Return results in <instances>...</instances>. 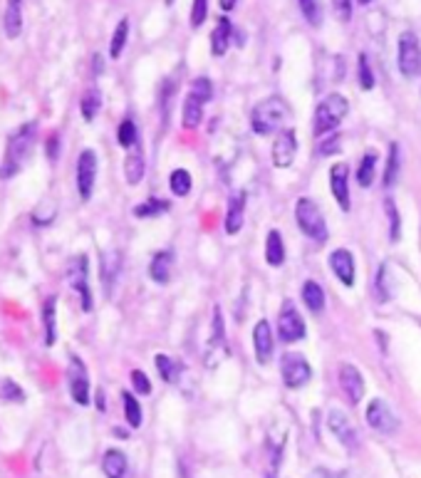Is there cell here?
Listing matches in <instances>:
<instances>
[{
  "label": "cell",
  "mask_w": 421,
  "mask_h": 478,
  "mask_svg": "<svg viewBox=\"0 0 421 478\" xmlns=\"http://www.w3.org/2000/svg\"><path fill=\"white\" fill-rule=\"evenodd\" d=\"M35 137H37V121H25L18 129H13L11 137H8V147H6V157H3V166H0V176L3 179H13L22 171V166L27 164L35 147Z\"/></svg>",
  "instance_id": "cell-1"
},
{
  "label": "cell",
  "mask_w": 421,
  "mask_h": 478,
  "mask_svg": "<svg viewBox=\"0 0 421 478\" xmlns=\"http://www.w3.org/2000/svg\"><path fill=\"white\" fill-rule=\"evenodd\" d=\"M290 119V107L280 97H265L263 102L253 107L250 112V129L258 137H268L283 129V124Z\"/></svg>",
  "instance_id": "cell-2"
},
{
  "label": "cell",
  "mask_w": 421,
  "mask_h": 478,
  "mask_svg": "<svg viewBox=\"0 0 421 478\" xmlns=\"http://www.w3.org/2000/svg\"><path fill=\"white\" fill-rule=\"evenodd\" d=\"M347 114H349L347 97L340 95V92H332V95H327L325 100L317 102L315 119H312V132L322 139L325 134L335 132L337 126H340V121H342Z\"/></svg>",
  "instance_id": "cell-3"
},
{
  "label": "cell",
  "mask_w": 421,
  "mask_h": 478,
  "mask_svg": "<svg viewBox=\"0 0 421 478\" xmlns=\"http://www.w3.org/2000/svg\"><path fill=\"white\" fill-rule=\"evenodd\" d=\"M295 223L315 243H325L327 236H330V233H327L325 213H322V208L317 206V201L307 199V196L298 199V204H295Z\"/></svg>",
  "instance_id": "cell-4"
},
{
  "label": "cell",
  "mask_w": 421,
  "mask_h": 478,
  "mask_svg": "<svg viewBox=\"0 0 421 478\" xmlns=\"http://www.w3.org/2000/svg\"><path fill=\"white\" fill-rule=\"evenodd\" d=\"M396 67L406 79L419 77L421 72V42L416 32L404 30L396 42Z\"/></svg>",
  "instance_id": "cell-5"
},
{
  "label": "cell",
  "mask_w": 421,
  "mask_h": 478,
  "mask_svg": "<svg viewBox=\"0 0 421 478\" xmlns=\"http://www.w3.org/2000/svg\"><path fill=\"white\" fill-rule=\"evenodd\" d=\"M67 280L72 285V290L79 295V303H82V312H92L95 307V300H92V288H90V258L87 255H77L69 263L67 270Z\"/></svg>",
  "instance_id": "cell-6"
},
{
  "label": "cell",
  "mask_w": 421,
  "mask_h": 478,
  "mask_svg": "<svg viewBox=\"0 0 421 478\" xmlns=\"http://www.w3.org/2000/svg\"><path fill=\"white\" fill-rule=\"evenodd\" d=\"M280 377L288 389H300L310 382L312 367L300 352H285L280 359Z\"/></svg>",
  "instance_id": "cell-7"
},
{
  "label": "cell",
  "mask_w": 421,
  "mask_h": 478,
  "mask_svg": "<svg viewBox=\"0 0 421 478\" xmlns=\"http://www.w3.org/2000/svg\"><path fill=\"white\" fill-rule=\"evenodd\" d=\"M364 416H367V424L372 426L374 431H379V434H396L401 426L399 416L394 414V409H392V404L387 399H382V397H377V399H372L367 404V411H364Z\"/></svg>",
  "instance_id": "cell-8"
},
{
  "label": "cell",
  "mask_w": 421,
  "mask_h": 478,
  "mask_svg": "<svg viewBox=\"0 0 421 478\" xmlns=\"http://www.w3.org/2000/svg\"><path fill=\"white\" fill-rule=\"evenodd\" d=\"M67 384H69V397L77 401L79 406H87L92 399L90 392V374H87V364L72 354L69 357V367H67Z\"/></svg>",
  "instance_id": "cell-9"
},
{
  "label": "cell",
  "mask_w": 421,
  "mask_h": 478,
  "mask_svg": "<svg viewBox=\"0 0 421 478\" xmlns=\"http://www.w3.org/2000/svg\"><path fill=\"white\" fill-rule=\"evenodd\" d=\"M278 335H280V340L288 342V345L305 340V335H307L305 320H302V315L298 312V307H295L290 300H285L283 310H280V315H278Z\"/></svg>",
  "instance_id": "cell-10"
},
{
  "label": "cell",
  "mask_w": 421,
  "mask_h": 478,
  "mask_svg": "<svg viewBox=\"0 0 421 478\" xmlns=\"http://www.w3.org/2000/svg\"><path fill=\"white\" fill-rule=\"evenodd\" d=\"M97 184V154L92 149H82L77 159V194L82 201L92 199Z\"/></svg>",
  "instance_id": "cell-11"
},
{
  "label": "cell",
  "mask_w": 421,
  "mask_h": 478,
  "mask_svg": "<svg viewBox=\"0 0 421 478\" xmlns=\"http://www.w3.org/2000/svg\"><path fill=\"white\" fill-rule=\"evenodd\" d=\"M337 382H340V387H342V392H345V397H347L349 404H359V401H362L364 377L354 364H349V362L340 364V367H337Z\"/></svg>",
  "instance_id": "cell-12"
},
{
  "label": "cell",
  "mask_w": 421,
  "mask_h": 478,
  "mask_svg": "<svg viewBox=\"0 0 421 478\" xmlns=\"http://www.w3.org/2000/svg\"><path fill=\"white\" fill-rule=\"evenodd\" d=\"M330 191L332 199L337 201V206L347 213L352 208V199H349V166L345 161H337L330 168Z\"/></svg>",
  "instance_id": "cell-13"
},
{
  "label": "cell",
  "mask_w": 421,
  "mask_h": 478,
  "mask_svg": "<svg viewBox=\"0 0 421 478\" xmlns=\"http://www.w3.org/2000/svg\"><path fill=\"white\" fill-rule=\"evenodd\" d=\"M330 270L342 285L352 288L357 280V265H354V255L349 248H335L330 253Z\"/></svg>",
  "instance_id": "cell-14"
},
{
  "label": "cell",
  "mask_w": 421,
  "mask_h": 478,
  "mask_svg": "<svg viewBox=\"0 0 421 478\" xmlns=\"http://www.w3.org/2000/svg\"><path fill=\"white\" fill-rule=\"evenodd\" d=\"M327 426H330V431L335 434V439L340 444H342L347 451H354L357 449V431H354L352 421H349V416L345 414V411L340 409H332L330 414H327Z\"/></svg>",
  "instance_id": "cell-15"
},
{
  "label": "cell",
  "mask_w": 421,
  "mask_h": 478,
  "mask_svg": "<svg viewBox=\"0 0 421 478\" xmlns=\"http://www.w3.org/2000/svg\"><path fill=\"white\" fill-rule=\"evenodd\" d=\"M295 154H298V137L293 129H285L275 137L273 149H270V159H273L275 168H288L293 166Z\"/></svg>",
  "instance_id": "cell-16"
},
{
  "label": "cell",
  "mask_w": 421,
  "mask_h": 478,
  "mask_svg": "<svg viewBox=\"0 0 421 478\" xmlns=\"http://www.w3.org/2000/svg\"><path fill=\"white\" fill-rule=\"evenodd\" d=\"M253 350H255V362L258 364H268L273 359L275 340L268 320H258L253 327Z\"/></svg>",
  "instance_id": "cell-17"
},
{
  "label": "cell",
  "mask_w": 421,
  "mask_h": 478,
  "mask_svg": "<svg viewBox=\"0 0 421 478\" xmlns=\"http://www.w3.org/2000/svg\"><path fill=\"white\" fill-rule=\"evenodd\" d=\"M246 191H233L231 199H228L226 218H223V228H226L228 236L241 233L243 221H246Z\"/></svg>",
  "instance_id": "cell-18"
},
{
  "label": "cell",
  "mask_w": 421,
  "mask_h": 478,
  "mask_svg": "<svg viewBox=\"0 0 421 478\" xmlns=\"http://www.w3.org/2000/svg\"><path fill=\"white\" fill-rule=\"evenodd\" d=\"M119 273H121V255L116 251H105L100 255V278H102V285H105L107 295H112V290H114L116 280H119Z\"/></svg>",
  "instance_id": "cell-19"
},
{
  "label": "cell",
  "mask_w": 421,
  "mask_h": 478,
  "mask_svg": "<svg viewBox=\"0 0 421 478\" xmlns=\"http://www.w3.org/2000/svg\"><path fill=\"white\" fill-rule=\"evenodd\" d=\"M233 35H236V30H233L231 20H228L226 15L218 18L216 27L210 32V55H213V58H223V55L228 53V48H231Z\"/></svg>",
  "instance_id": "cell-20"
},
{
  "label": "cell",
  "mask_w": 421,
  "mask_h": 478,
  "mask_svg": "<svg viewBox=\"0 0 421 478\" xmlns=\"http://www.w3.org/2000/svg\"><path fill=\"white\" fill-rule=\"evenodd\" d=\"M174 273V251H159L154 253L152 263H149V278L156 285H166Z\"/></svg>",
  "instance_id": "cell-21"
},
{
  "label": "cell",
  "mask_w": 421,
  "mask_h": 478,
  "mask_svg": "<svg viewBox=\"0 0 421 478\" xmlns=\"http://www.w3.org/2000/svg\"><path fill=\"white\" fill-rule=\"evenodd\" d=\"M144 168H147V164H144V149H142V144H137L134 149H129V154H126V159H124L126 184H129V186L142 184Z\"/></svg>",
  "instance_id": "cell-22"
},
{
  "label": "cell",
  "mask_w": 421,
  "mask_h": 478,
  "mask_svg": "<svg viewBox=\"0 0 421 478\" xmlns=\"http://www.w3.org/2000/svg\"><path fill=\"white\" fill-rule=\"evenodd\" d=\"M102 471H105L107 478H126V471H129L126 453L119 451V449H109L102 456Z\"/></svg>",
  "instance_id": "cell-23"
},
{
  "label": "cell",
  "mask_w": 421,
  "mask_h": 478,
  "mask_svg": "<svg viewBox=\"0 0 421 478\" xmlns=\"http://www.w3.org/2000/svg\"><path fill=\"white\" fill-rule=\"evenodd\" d=\"M3 27L11 40L20 37L22 32V0H6V15H3Z\"/></svg>",
  "instance_id": "cell-24"
},
{
  "label": "cell",
  "mask_w": 421,
  "mask_h": 478,
  "mask_svg": "<svg viewBox=\"0 0 421 478\" xmlns=\"http://www.w3.org/2000/svg\"><path fill=\"white\" fill-rule=\"evenodd\" d=\"M300 295H302L305 307L312 312V315H320V312L325 310V290H322V285L317 283V280H305Z\"/></svg>",
  "instance_id": "cell-25"
},
{
  "label": "cell",
  "mask_w": 421,
  "mask_h": 478,
  "mask_svg": "<svg viewBox=\"0 0 421 478\" xmlns=\"http://www.w3.org/2000/svg\"><path fill=\"white\" fill-rule=\"evenodd\" d=\"M42 322H45V347L58 342V298H48L42 305Z\"/></svg>",
  "instance_id": "cell-26"
},
{
  "label": "cell",
  "mask_w": 421,
  "mask_h": 478,
  "mask_svg": "<svg viewBox=\"0 0 421 478\" xmlns=\"http://www.w3.org/2000/svg\"><path fill=\"white\" fill-rule=\"evenodd\" d=\"M374 298H377V303H389L394 298V278H392L387 263L379 265L377 275H374Z\"/></svg>",
  "instance_id": "cell-27"
},
{
  "label": "cell",
  "mask_w": 421,
  "mask_h": 478,
  "mask_svg": "<svg viewBox=\"0 0 421 478\" xmlns=\"http://www.w3.org/2000/svg\"><path fill=\"white\" fill-rule=\"evenodd\" d=\"M399 171H401V149L396 142L389 144V154H387V166H385V176H382V184L385 189H394V184L399 181Z\"/></svg>",
  "instance_id": "cell-28"
},
{
  "label": "cell",
  "mask_w": 421,
  "mask_h": 478,
  "mask_svg": "<svg viewBox=\"0 0 421 478\" xmlns=\"http://www.w3.org/2000/svg\"><path fill=\"white\" fill-rule=\"evenodd\" d=\"M265 260L270 268H280L285 263V241L275 228L268 231V238H265Z\"/></svg>",
  "instance_id": "cell-29"
},
{
  "label": "cell",
  "mask_w": 421,
  "mask_h": 478,
  "mask_svg": "<svg viewBox=\"0 0 421 478\" xmlns=\"http://www.w3.org/2000/svg\"><path fill=\"white\" fill-rule=\"evenodd\" d=\"M377 152L374 149H367L364 152V157L359 159V166H357V184L362 186V189H369V186L374 184V173H377Z\"/></svg>",
  "instance_id": "cell-30"
},
{
  "label": "cell",
  "mask_w": 421,
  "mask_h": 478,
  "mask_svg": "<svg viewBox=\"0 0 421 478\" xmlns=\"http://www.w3.org/2000/svg\"><path fill=\"white\" fill-rule=\"evenodd\" d=\"M203 102H199L194 95H186L184 112H181V121H184L186 129H196L203 121Z\"/></svg>",
  "instance_id": "cell-31"
},
{
  "label": "cell",
  "mask_w": 421,
  "mask_h": 478,
  "mask_svg": "<svg viewBox=\"0 0 421 478\" xmlns=\"http://www.w3.org/2000/svg\"><path fill=\"white\" fill-rule=\"evenodd\" d=\"M102 109V92L97 87H90L84 92L82 100H79V112H82L84 121H95V117L100 114Z\"/></svg>",
  "instance_id": "cell-32"
},
{
  "label": "cell",
  "mask_w": 421,
  "mask_h": 478,
  "mask_svg": "<svg viewBox=\"0 0 421 478\" xmlns=\"http://www.w3.org/2000/svg\"><path fill=\"white\" fill-rule=\"evenodd\" d=\"M154 364H156V369H159V377H161L166 384H176L181 379V364L176 362L174 357H168V354H156V357H154Z\"/></svg>",
  "instance_id": "cell-33"
},
{
  "label": "cell",
  "mask_w": 421,
  "mask_h": 478,
  "mask_svg": "<svg viewBox=\"0 0 421 478\" xmlns=\"http://www.w3.org/2000/svg\"><path fill=\"white\" fill-rule=\"evenodd\" d=\"M126 40H129V18H121L116 22L114 32H112V40H109V58L112 60H119L121 53L126 48Z\"/></svg>",
  "instance_id": "cell-34"
},
{
  "label": "cell",
  "mask_w": 421,
  "mask_h": 478,
  "mask_svg": "<svg viewBox=\"0 0 421 478\" xmlns=\"http://www.w3.org/2000/svg\"><path fill=\"white\" fill-rule=\"evenodd\" d=\"M171 208V204L163 199H156V196H152V199L142 201V204L134 206L132 213L137 215V218H156V215H163L166 211Z\"/></svg>",
  "instance_id": "cell-35"
},
{
  "label": "cell",
  "mask_w": 421,
  "mask_h": 478,
  "mask_svg": "<svg viewBox=\"0 0 421 478\" xmlns=\"http://www.w3.org/2000/svg\"><path fill=\"white\" fill-rule=\"evenodd\" d=\"M300 13L305 18V22L310 27H320L325 20V8H322V0H298Z\"/></svg>",
  "instance_id": "cell-36"
},
{
  "label": "cell",
  "mask_w": 421,
  "mask_h": 478,
  "mask_svg": "<svg viewBox=\"0 0 421 478\" xmlns=\"http://www.w3.org/2000/svg\"><path fill=\"white\" fill-rule=\"evenodd\" d=\"M168 189L174 196H189L191 189H194V179L186 168H174L171 176H168Z\"/></svg>",
  "instance_id": "cell-37"
},
{
  "label": "cell",
  "mask_w": 421,
  "mask_h": 478,
  "mask_svg": "<svg viewBox=\"0 0 421 478\" xmlns=\"http://www.w3.org/2000/svg\"><path fill=\"white\" fill-rule=\"evenodd\" d=\"M121 401H124V416H126V424L132 426V429H139L142 426V404L137 401V397L132 392H121Z\"/></svg>",
  "instance_id": "cell-38"
},
{
  "label": "cell",
  "mask_w": 421,
  "mask_h": 478,
  "mask_svg": "<svg viewBox=\"0 0 421 478\" xmlns=\"http://www.w3.org/2000/svg\"><path fill=\"white\" fill-rule=\"evenodd\" d=\"M116 142H119V147H124V149L137 147L139 144V129H137V124H134V119L126 117V119L121 121L119 129H116Z\"/></svg>",
  "instance_id": "cell-39"
},
{
  "label": "cell",
  "mask_w": 421,
  "mask_h": 478,
  "mask_svg": "<svg viewBox=\"0 0 421 478\" xmlns=\"http://www.w3.org/2000/svg\"><path fill=\"white\" fill-rule=\"evenodd\" d=\"M385 213H387V221H389V241L396 243L401 238V215L392 196L385 199Z\"/></svg>",
  "instance_id": "cell-40"
},
{
  "label": "cell",
  "mask_w": 421,
  "mask_h": 478,
  "mask_svg": "<svg viewBox=\"0 0 421 478\" xmlns=\"http://www.w3.org/2000/svg\"><path fill=\"white\" fill-rule=\"evenodd\" d=\"M357 82H359V87H362V90H367V92L374 90V84H377L367 53H359V58H357Z\"/></svg>",
  "instance_id": "cell-41"
},
{
  "label": "cell",
  "mask_w": 421,
  "mask_h": 478,
  "mask_svg": "<svg viewBox=\"0 0 421 478\" xmlns=\"http://www.w3.org/2000/svg\"><path fill=\"white\" fill-rule=\"evenodd\" d=\"M0 397H3L6 401H15V404H22V401H25V392H22V387L18 382H13L11 377L0 382Z\"/></svg>",
  "instance_id": "cell-42"
},
{
  "label": "cell",
  "mask_w": 421,
  "mask_h": 478,
  "mask_svg": "<svg viewBox=\"0 0 421 478\" xmlns=\"http://www.w3.org/2000/svg\"><path fill=\"white\" fill-rule=\"evenodd\" d=\"M189 95H194L199 102H210V97H213V84H210L208 77H196L194 82H191V90Z\"/></svg>",
  "instance_id": "cell-43"
},
{
  "label": "cell",
  "mask_w": 421,
  "mask_h": 478,
  "mask_svg": "<svg viewBox=\"0 0 421 478\" xmlns=\"http://www.w3.org/2000/svg\"><path fill=\"white\" fill-rule=\"evenodd\" d=\"M223 315H221V307H213V320H210V347H218L223 345Z\"/></svg>",
  "instance_id": "cell-44"
},
{
  "label": "cell",
  "mask_w": 421,
  "mask_h": 478,
  "mask_svg": "<svg viewBox=\"0 0 421 478\" xmlns=\"http://www.w3.org/2000/svg\"><path fill=\"white\" fill-rule=\"evenodd\" d=\"M206 18H208V0H194V6H191V27L194 30H199L201 25L206 22Z\"/></svg>",
  "instance_id": "cell-45"
},
{
  "label": "cell",
  "mask_w": 421,
  "mask_h": 478,
  "mask_svg": "<svg viewBox=\"0 0 421 478\" xmlns=\"http://www.w3.org/2000/svg\"><path fill=\"white\" fill-rule=\"evenodd\" d=\"M132 387H134V392L137 394H142V397H149L152 394V382H149V377L147 374L142 372V369H132Z\"/></svg>",
  "instance_id": "cell-46"
},
{
  "label": "cell",
  "mask_w": 421,
  "mask_h": 478,
  "mask_svg": "<svg viewBox=\"0 0 421 478\" xmlns=\"http://www.w3.org/2000/svg\"><path fill=\"white\" fill-rule=\"evenodd\" d=\"M337 149H340V134H325V137L320 139V147H317V152H320V157H332V154H337Z\"/></svg>",
  "instance_id": "cell-47"
},
{
  "label": "cell",
  "mask_w": 421,
  "mask_h": 478,
  "mask_svg": "<svg viewBox=\"0 0 421 478\" xmlns=\"http://www.w3.org/2000/svg\"><path fill=\"white\" fill-rule=\"evenodd\" d=\"M332 8H335V15L340 18V22L352 20V0H332Z\"/></svg>",
  "instance_id": "cell-48"
},
{
  "label": "cell",
  "mask_w": 421,
  "mask_h": 478,
  "mask_svg": "<svg viewBox=\"0 0 421 478\" xmlns=\"http://www.w3.org/2000/svg\"><path fill=\"white\" fill-rule=\"evenodd\" d=\"M58 157H60V137L53 134V137L48 139V159L50 161H58Z\"/></svg>",
  "instance_id": "cell-49"
},
{
  "label": "cell",
  "mask_w": 421,
  "mask_h": 478,
  "mask_svg": "<svg viewBox=\"0 0 421 478\" xmlns=\"http://www.w3.org/2000/svg\"><path fill=\"white\" fill-rule=\"evenodd\" d=\"M236 3H238V0H218V6H221L223 13H231L233 8H236Z\"/></svg>",
  "instance_id": "cell-50"
},
{
  "label": "cell",
  "mask_w": 421,
  "mask_h": 478,
  "mask_svg": "<svg viewBox=\"0 0 421 478\" xmlns=\"http://www.w3.org/2000/svg\"><path fill=\"white\" fill-rule=\"evenodd\" d=\"M97 409L105 411V392L102 389H97Z\"/></svg>",
  "instance_id": "cell-51"
},
{
  "label": "cell",
  "mask_w": 421,
  "mask_h": 478,
  "mask_svg": "<svg viewBox=\"0 0 421 478\" xmlns=\"http://www.w3.org/2000/svg\"><path fill=\"white\" fill-rule=\"evenodd\" d=\"M102 69H105V62H102L100 55H95V74H100Z\"/></svg>",
  "instance_id": "cell-52"
},
{
  "label": "cell",
  "mask_w": 421,
  "mask_h": 478,
  "mask_svg": "<svg viewBox=\"0 0 421 478\" xmlns=\"http://www.w3.org/2000/svg\"><path fill=\"white\" fill-rule=\"evenodd\" d=\"M340 478H364V476H359V473H354V471H342Z\"/></svg>",
  "instance_id": "cell-53"
},
{
  "label": "cell",
  "mask_w": 421,
  "mask_h": 478,
  "mask_svg": "<svg viewBox=\"0 0 421 478\" xmlns=\"http://www.w3.org/2000/svg\"><path fill=\"white\" fill-rule=\"evenodd\" d=\"M359 6H369V3H372V0H357Z\"/></svg>",
  "instance_id": "cell-54"
},
{
  "label": "cell",
  "mask_w": 421,
  "mask_h": 478,
  "mask_svg": "<svg viewBox=\"0 0 421 478\" xmlns=\"http://www.w3.org/2000/svg\"><path fill=\"white\" fill-rule=\"evenodd\" d=\"M174 3H176V0H166V6H174Z\"/></svg>",
  "instance_id": "cell-55"
}]
</instances>
